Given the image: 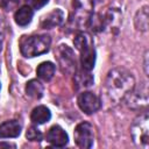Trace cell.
I'll use <instances>...</instances> for the list:
<instances>
[{
    "instance_id": "14",
    "label": "cell",
    "mask_w": 149,
    "mask_h": 149,
    "mask_svg": "<svg viewBox=\"0 0 149 149\" xmlns=\"http://www.w3.org/2000/svg\"><path fill=\"white\" fill-rule=\"evenodd\" d=\"M74 84L77 88L90 87L93 84V77L87 70H79L74 73Z\"/></svg>"
},
{
    "instance_id": "4",
    "label": "cell",
    "mask_w": 149,
    "mask_h": 149,
    "mask_svg": "<svg viewBox=\"0 0 149 149\" xmlns=\"http://www.w3.org/2000/svg\"><path fill=\"white\" fill-rule=\"evenodd\" d=\"M74 141L80 148H91L94 142L93 127L88 122H80L74 128Z\"/></svg>"
},
{
    "instance_id": "13",
    "label": "cell",
    "mask_w": 149,
    "mask_h": 149,
    "mask_svg": "<svg viewBox=\"0 0 149 149\" xmlns=\"http://www.w3.org/2000/svg\"><path fill=\"white\" fill-rule=\"evenodd\" d=\"M51 118V113L49 111V108H47L45 106H37L33 109L31 112V115H30V119L36 125H42V123H45L50 120Z\"/></svg>"
},
{
    "instance_id": "18",
    "label": "cell",
    "mask_w": 149,
    "mask_h": 149,
    "mask_svg": "<svg viewBox=\"0 0 149 149\" xmlns=\"http://www.w3.org/2000/svg\"><path fill=\"white\" fill-rule=\"evenodd\" d=\"M73 44L76 47V49H78L79 51L84 50V49H87L93 45V41H92V37L90 36V34L87 33H79L74 40H73Z\"/></svg>"
},
{
    "instance_id": "17",
    "label": "cell",
    "mask_w": 149,
    "mask_h": 149,
    "mask_svg": "<svg viewBox=\"0 0 149 149\" xmlns=\"http://www.w3.org/2000/svg\"><path fill=\"white\" fill-rule=\"evenodd\" d=\"M26 93L33 99H40L43 95V85L36 79H31L26 85Z\"/></svg>"
},
{
    "instance_id": "8",
    "label": "cell",
    "mask_w": 149,
    "mask_h": 149,
    "mask_svg": "<svg viewBox=\"0 0 149 149\" xmlns=\"http://www.w3.org/2000/svg\"><path fill=\"white\" fill-rule=\"evenodd\" d=\"M47 141L55 147H64L69 142L68 134L61 126H52L47 133Z\"/></svg>"
},
{
    "instance_id": "10",
    "label": "cell",
    "mask_w": 149,
    "mask_h": 149,
    "mask_svg": "<svg viewBox=\"0 0 149 149\" xmlns=\"http://www.w3.org/2000/svg\"><path fill=\"white\" fill-rule=\"evenodd\" d=\"M21 133V125L16 120H9L0 125V139L16 137Z\"/></svg>"
},
{
    "instance_id": "22",
    "label": "cell",
    "mask_w": 149,
    "mask_h": 149,
    "mask_svg": "<svg viewBox=\"0 0 149 149\" xmlns=\"http://www.w3.org/2000/svg\"><path fill=\"white\" fill-rule=\"evenodd\" d=\"M3 36H5V24L0 16V51L2 50V43H3Z\"/></svg>"
},
{
    "instance_id": "2",
    "label": "cell",
    "mask_w": 149,
    "mask_h": 149,
    "mask_svg": "<svg viewBox=\"0 0 149 149\" xmlns=\"http://www.w3.org/2000/svg\"><path fill=\"white\" fill-rule=\"evenodd\" d=\"M51 38L48 35L22 36L20 40V51L24 57H35L49 51Z\"/></svg>"
},
{
    "instance_id": "12",
    "label": "cell",
    "mask_w": 149,
    "mask_h": 149,
    "mask_svg": "<svg viewBox=\"0 0 149 149\" xmlns=\"http://www.w3.org/2000/svg\"><path fill=\"white\" fill-rule=\"evenodd\" d=\"M79 52H80V63H81L83 69L91 71L95 64V50H94L93 45L87 49H84Z\"/></svg>"
},
{
    "instance_id": "11",
    "label": "cell",
    "mask_w": 149,
    "mask_h": 149,
    "mask_svg": "<svg viewBox=\"0 0 149 149\" xmlns=\"http://www.w3.org/2000/svg\"><path fill=\"white\" fill-rule=\"evenodd\" d=\"M33 15H34V10L30 6H22L15 12L14 20H15L16 24H19L21 27H24V26L30 23V21L33 19Z\"/></svg>"
},
{
    "instance_id": "16",
    "label": "cell",
    "mask_w": 149,
    "mask_h": 149,
    "mask_svg": "<svg viewBox=\"0 0 149 149\" xmlns=\"http://www.w3.org/2000/svg\"><path fill=\"white\" fill-rule=\"evenodd\" d=\"M55 70H56V68L51 62H43L38 65L36 73H37L38 78H41L44 81H48L54 77Z\"/></svg>"
},
{
    "instance_id": "24",
    "label": "cell",
    "mask_w": 149,
    "mask_h": 149,
    "mask_svg": "<svg viewBox=\"0 0 149 149\" xmlns=\"http://www.w3.org/2000/svg\"><path fill=\"white\" fill-rule=\"evenodd\" d=\"M2 147H7V148H15V144H13V143H5V142H0V148H2Z\"/></svg>"
},
{
    "instance_id": "23",
    "label": "cell",
    "mask_w": 149,
    "mask_h": 149,
    "mask_svg": "<svg viewBox=\"0 0 149 149\" xmlns=\"http://www.w3.org/2000/svg\"><path fill=\"white\" fill-rule=\"evenodd\" d=\"M144 71L146 73H148V52H146L144 55Z\"/></svg>"
},
{
    "instance_id": "1",
    "label": "cell",
    "mask_w": 149,
    "mask_h": 149,
    "mask_svg": "<svg viewBox=\"0 0 149 149\" xmlns=\"http://www.w3.org/2000/svg\"><path fill=\"white\" fill-rule=\"evenodd\" d=\"M135 79L126 69L111 70L105 80V92L112 105H116L134 88Z\"/></svg>"
},
{
    "instance_id": "3",
    "label": "cell",
    "mask_w": 149,
    "mask_h": 149,
    "mask_svg": "<svg viewBox=\"0 0 149 149\" xmlns=\"http://www.w3.org/2000/svg\"><path fill=\"white\" fill-rule=\"evenodd\" d=\"M148 113L143 112L133 122L130 127V134L136 146L148 148L149 144V127H148Z\"/></svg>"
},
{
    "instance_id": "21",
    "label": "cell",
    "mask_w": 149,
    "mask_h": 149,
    "mask_svg": "<svg viewBox=\"0 0 149 149\" xmlns=\"http://www.w3.org/2000/svg\"><path fill=\"white\" fill-rule=\"evenodd\" d=\"M17 1H19V0H0V6H1L3 9L9 10V9H12L14 6H16Z\"/></svg>"
},
{
    "instance_id": "19",
    "label": "cell",
    "mask_w": 149,
    "mask_h": 149,
    "mask_svg": "<svg viewBox=\"0 0 149 149\" xmlns=\"http://www.w3.org/2000/svg\"><path fill=\"white\" fill-rule=\"evenodd\" d=\"M26 136H27V139L30 140V141H41V140H42V133H41L37 128H35V127H30V128L27 130Z\"/></svg>"
},
{
    "instance_id": "7",
    "label": "cell",
    "mask_w": 149,
    "mask_h": 149,
    "mask_svg": "<svg viewBox=\"0 0 149 149\" xmlns=\"http://www.w3.org/2000/svg\"><path fill=\"white\" fill-rule=\"evenodd\" d=\"M77 102H78L79 108L86 114H92V113L97 112L101 106V102H100L99 98L92 92L80 93L79 97H78Z\"/></svg>"
},
{
    "instance_id": "5",
    "label": "cell",
    "mask_w": 149,
    "mask_h": 149,
    "mask_svg": "<svg viewBox=\"0 0 149 149\" xmlns=\"http://www.w3.org/2000/svg\"><path fill=\"white\" fill-rule=\"evenodd\" d=\"M56 57L59 63L61 70L64 73L70 74L76 71V59H74V55L71 48L64 44L59 45L56 51Z\"/></svg>"
},
{
    "instance_id": "20",
    "label": "cell",
    "mask_w": 149,
    "mask_h": 149,
    "mask_svg": "<svg viewBox=\"0 0 149 149\" xmlns=\"http://www.w3.org/2000/svg\"><path fill=\"white\" fill-rule=\"evenodd\" d=\"M48 1H49V0H27V2L29 3L28 6H30V7L34 8V9H40V8H42L44 5L48 3Z\"/></svg>"
},
{
    "instance_id": "9",
    "label": "cell",
    "mask_w": 149,
    "mask_h": 149,
    "mask_svg": "<svg viewBox=\"0 0 149 149\" xmlns=\"http://www.w3.org/2000/svg\"><path fill=\"white\" fill-rule=\"evenodd\" d=\"M64 20V13L62 9L56 8L52 12H50L49 14H47L42 21H41V27L44 29H51L54 27H57L59 24H62Z\"/></svg>"
},
{
    "instance_id": "6",
    "label": "cell",
    "mask_w": 149,
    "mask_h": 149,
    "mask_svg": "<svg viewBox=\"0 0 149 149\" xmlns=\"http://www.w3.org/2000/svg\"><path fill=\"white\" fill-rule=\"evenodd\" d=\"M126 105L132 109H139L148 104V90L147 85H140V87L134 86V88L125 97Z\"/></svg>"
},
{
    "instance_id": "15",
    "label": "cell",
    "mask_w": 149,
    "mask_h": 149,
    "mask_svg": "<svg viewBox=\"0 0 149 149\" xmlns=\"http://www.w3.org/2000/svg\"><path fill=\"white\" fill-rule=\"evenodd\" d=\"M134 22L137 30L140 31L148 30V6H143L141 9L137 10L134 17Z\"/></svg>"
}]
</instances>
